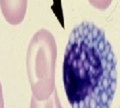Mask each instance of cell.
<instances>
[{
    "instance_id": "cell-1",
    "label": "cell",
    "mask_w": 120,
    "mask_h": 108,
    "mask_svg": "<svg viewBox=\"0 0 120 108\" xmlns=\"http://www.w3.org/2000/svg\"><path fill=\"white\" fill-rule=\"evenodd\" d=\"M117 60L103 30L84 21L69 35L63 84L72 108H110L117 87Z\"/></svg>"
},
{
    "instance_id": "cell-2",
    "label": "cell",
    "mask_w": 120,
    "mask_h": 108,
    "mask_svg": "<svg viewBox=\"0 0 120 108\" xmlns=\"http://www.w3.org/2000/svg\"><path fill=\"white\" fill-rule=\"evenodd\" d=\"M57 48L53 35L41 29L30 40L26 69L33 96L38 100H46L55 91V63Z\"/></svg>"
},
{
    "instance_id": "cell-3",
    "label": "cell",
    "mask_w": 120,
    "mask_h": 108,
    "mask_svg": "<svg viewBox=\"0 0 120 108\" xmlns=\"http://www.w3.org/2000/svg\"><path fill=\"white\" fill-rule=\"evenodd\" d=\"M2 14L11 25H18L23 21L27 10V0H0Z\"/></svg>"
},
{
    "instance_id": "cell-4",
    "label": "cell",
    "mask_w": 120,
    "mask_h": 108,
    "mask_svg": "<svg viewBox=\"0 0 120 108\" xmlns=\"http://www.w3.org/2000/svg\"><path fill=\"white\" fill-rule=\"evenodd\" d=\"M30 108H62V105L60 103L57 91L55 89V91L52 93L50 97L46 100H38L34 96H32Z\"/></svg>"
},
{
    "instance_id": "cell-5",
    "label": "cell",
    "mask_w": 120,
    "mask_h": 108,
    "mask_svg": "<svg viewBox=\"0 0 120 108\" xmlns=\"http://www.w3.org/2000/svg\"><path fill=\"white\" fill-rule=\"evenodd\" d=\"M88 1L94 8L99 10H105L110 6L112 0H88Z\"/></svg>"
},
{
    "instance_id": "cell-6",
    "label": "cell",
    "mask_w": 120,
    "mask_h": 108,
    "mask_svg": "<svg viewBox=\"0 0 120 108\" xmlns=\"http://www.w3.org/2000/svg\"><path fill=\"white\" fill-rule=\"evenodd\" d=\"M0 108H4V101H3V95H2V86L0 82Z\"/></svg>"
}]
</instances>
